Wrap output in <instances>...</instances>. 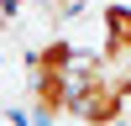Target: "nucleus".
I'll use <instances>...</instances> for the list:
<instances>
[{"mask_svg":"<svg viewBox=\"0 0 131 126\" xmlns=\"http://www.w3.org/2000/svg\"><path fill=\"white\" fill-rule=\"evenodd\" d=\"M79 47L73 42H63V37H52V42H42L37 52H31V74H73L79 68Z\"/></svg>","mask_w":131,"mask_h":126,"instance_id":"7ed1b4c3","label":"nucleus"},{"mask_svg":"<svg viewBox=\"0 0 131 126\" xmlns=\"http://www.w3.org/2000/svg\"><path fill=\"white\" fill-rule=\"evenodd\" d=\"M100 32H105V42H100L105 68H131V5L126 0H110V5H105Z\"/></svg>","mask_w":131,"mask_h":126,"instance_id":"f257e3e1","label":"nucleus"},{"mask_svg":"<svg viewBox=\"0 0 131 126\" xmlns=\"http://www.w3.org/2000/svg\"><path fill=\"white\" fill-rule=\"evenodd\" d=\"M31 110L37 121H63L73 110V74H31Z\"/></svg>","mask_w":131,"mask_h":126,"instance_id":"f03ea898","label":"nucleus"}]
</instances>
